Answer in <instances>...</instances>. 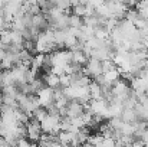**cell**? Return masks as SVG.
Listing matches in <instances>:
<instances>
[{
	"mask_svg": "<svg viewBox=\"0 0 148 147\" xmlns=\"http://www.w3.org/2000/svg\"><path fill=\"white\" fill-rule=\"evenodd\" d=\"M42 133H43V131H42L40 123H39L36 118L30 117L29 121L26 123V139H27L29 141H32V143H36V141L39 143Z\"/></svg>",
	"mask_w": 148,
	"mask_h": 147,
	"instance_id": "6da1fadb",
	"label": "cell"
},
{
	"mask_svg": "<svg viewBox=\"0 0 148 147\" xmlns=\"http://www.w3.org/2000/svg\"><path fill=\"white\" fill-rule=\"evenodd\" d=\"M84 72L85 75H88L89 78H94L97 79L98 77H101L103 74V69H102V61L98 59H94V58H89L86 65L84 66Z\"/></svg>",
	"mask_w": 148,
	"mask_h": 147,
	"instance_id": "7a4b0ae2",
	"label": "cell"
},
{
	"mask_svg": "<svg viewBox=\"0 0 148 147\" xmlns=\"http://www.w3.org/2000/svg\"><path fill=\"white\" fill-rule=\"evenodd\" d=\"M36 97L39 99V105L46 108V107H49L50 104H53V101H55V90H52L49 87H43L36 94Z\"/></svg>",
	"mask_w": 148,
	"mask_h": 147,
	"instance_id": "3957f363",
	"label": "cell"
},
{
	"mask_svg": "<svg viewBox=\"0 0 148 147\" xmlns=\"http://www.w3.org/2000/svg\"><path fill=\"white\" fill-rule=\"evenodd\" d=\"M85 112V105L81 104L79 101H69L65 110V117L68 118H76L81 117Z\"/></svg>",
	"mask_w": 148,
	"mask_h": 147,
	"instance_id": "277c9868",
	"label": "cell"
},
{
	"mask_svg": "<svg viewBox=\"0 0 148 147\" xmlns=\"http://www.w3.org/2000/svg\"><path fill=\"white\" fill-rule=\"evenodd\" d=\"M88 59L89 58L85 55V52L82 49H72L71 50V63L78 65V66H85Z\"/></svg>",
	"mask_w": 148,
	"mask_h": 147,
	"instance_id": "5b68a950",
	"label": "cell"
},
{
	"mask_svg": "<svg viewBox=\"0 0 148 147\" xmlns=\"http://www.w3.org/2000/svg\"><path fill=\"white\" fill-rule=\"evenodd\" d=\"M88 90H89L91 99H105V98H103L102 87L99 85L97 81H91V82H89V85H88Z\"/></svg>",
	"mask_w": 148,
	"mask_h": 147,
	"instance_id": "8992f818",
	"label": "cell"
},
{
	"mask_svg": "<svg viewBox=\"0 0 148 147\" xmlns=\"http://www.w3.org/2000/svg\"><path fill=\"white\" fill-rule=\"evenodd\" d=\"M121 120H122L124 123H131V124H134V123H137L140 118H138V115H137L135 108H124V110H122V114H121Z\"/></svg>",
	"mask_w": 148,
	"mask_h": 147,
	"instance_id": "52a82bcc",
	"label": "cell"
},
{
	"mask_svg": "<svg viewBox=\"0 0 148 147\" xmlns=\"http://www.w3.org/2000/svg\"><path fill=\"white\" fill-rule=\"evenodd\" d=\"M43 82L46 87H49L52 90H56V88H60V84H59V75L53 74V72H46V75L43 77Z\"/></svg>",
	"mask_w": 148,
	"mask_h": 147,
	"instance_id": "ba28073f",
	"label": "cell"
},
{
	"mask_svg": "<svg viewBox=\"0 0 148 147\" xmlns=\"http://www.w3.org/2000/svg\"><path fill=\"white\" fill-rule=\"evenodd\" d=\"M71 9H72V14H75V16H79V17H82V19L86 16V4L78 3V4L72 6Z\"/></svg>",
	"mask_w": 148,
	"mask_h": 147,
	"instance_id": "9c48e42d",
	"label": "cell"
},
{
	"mask_svg": "<svg viewBox=\"0 0 148 147\" xmlns=\"http://www.w3.org/2000/svg\"><path fill=\"white\" fill-rule=\"evenodd\" d=\"M82 26H84V20H82V17L75 16V14H69V28L81 29Z\"/></svg>",
	"mask_w": 148,
	"mask_h": 147,
	"instance_id": "30bf717a",
	"label": "cell"
},
{
	"mask_svg": "<svg viewBox=\"0 0 148 147\" xmlns=\"http://www.w3.org/2000/svg\"><path fill=\"white\" fill-rule=\"evenodd\" d=\"M95 147H115V139H102Z\"/></svg>",
	"mask_w": 148,
	"mask_h": 147,
	"instance_id": "8fae6325",
	"label": "cell"
},
{
	"mask_svg": "<svg viewBox=\"0 0 148 147\" xmlns=\"http://www.w3.org/2000/svg\"><path fill=\"white\" fill-rule=\"evenodd\" d=\"M105 3H106V0H89L88 1V4H91L94 9H98L102 4H105Z\"/></svg>",
	"mask_w": 148,
	"mask_h": 147,
	"instance_id": "7c38bea8",
	"label": "cell"
},
{
	"mask_svg": "<svg viewBox=\"0 0 148 147\" xmlns=\"http://www.w3.org/2000/svg\"><path fill=\"white\" fill-rule=\"evenodd\" d=\"M1 75H3V72H1V69H0V84H1Z\"/></svg>",
	"mask_w": 148,
	"mask_h": 147,
	"instance_id": "4fadbf2b",
	"label": "cell"
},
{
	"mask_svg": "<svg viewBox=\"0 0 148 147\" xmlns=\"http://www.w3.org/2000/svg\"><path fill=\"white\" fill-rule=\"evenodd\" d=\"M145 52H147V55H148V46H147V48H145Z\"/></svg>",
	"mask_w": 148,
	"mask_h": 147,
	"instance_id": "5bb4252c",
	"label": "cell"
}]
</instances>
